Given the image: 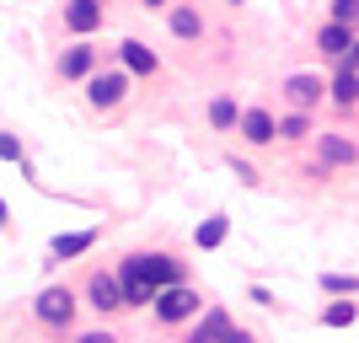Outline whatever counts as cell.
Masks as SVG:
<instances>
[{
  "label": "cell",
  "mask_w": 359,
  "mask_h": 343,
  "mask_svg": "<svg viewBox=\"0 0 359 343\" xmlns=\"http://www.w3.org/2000/svg\"><path fill=\"white\" fill-rule=\"evenodd\" d=\"M0 161H22V140L16 135H0Z\"/></svg>",
  "instance_id": "cb8c5ba5"
},
{
  "label": "cell",
  "mask_w": 359,
  "mask_h": 343,
  "mask_svg": "<svg viewBox=\"0 0 359 343\" xmlns=\"http://www.w3.org/2000/svg\"><path fill=\"white\" fill-rule=\"evenodd\" d=\"M6 215H11V209H6V199H0V225H6Z\"/></svg>",
  "instance_id": "83f0119b"
},
{
  "label": "cell",
  "mask_w": 359,
  "mask_h": 343,
  "mask_svg": "<svg viewBox=\"0 0 359 343\" xmlns=\"http://www.w3.org/2000/svg\"><path fill=\"white\" fill-rule=\"evenodd\" d=\"M145 6H161V0H145Z\"/></svg>",
  "instance_id": "f1b7e54d"
},
{
  "label": "cell",
  "mask_w": 359,
  "mask_h": 343,
  "mask_svg": "<svg viewBox=\"0 0 359 343\" xmlns=\"http://www.w3.org/2000/svg\"><path fill=\"white\" fill-rule=\"evenodd\" d=\"M322 91H327V86H322V75H290V81H285V97L295 102V113L316 107V102H322Z\"/></svg>",
  "instance_id": "8992f818"
},
{
  "label": "cell",
  "mask_w": 359,
  "mask_h": 343,
  "mask_svg": "<svg viewBox=\"0 0 359 343\" xmlns=\"http://www.w3.org/2000/svg\"><path fill=\"white\" fill-rule=\"evenodd\" d=\"M60 70L70 75V81H81V75H91V48H86V43H75V48H65V60H60Z\"/></svg>",
  "instance_id": "4fadbf2b"
},
{
  "label": "cell",
  "mask_w": 359,
  "mask_h": 343,
  "mask_svg": "<svg viewBox=\"0 0 359 343\" xmlns=\"http://www.w3.org/2000/svg\"><path fill=\"white\" fill-rule=\"evenodd\" d=\"M123 91H129V75H91V86H86V97L97 107H113V102H123Z\"/></svg>",
  "instance_id": "52a82bcc"
},
{
  "label": "cell",
  "mask_w": 359,
  "mask_h": 343,
  "mask_svg": "<svg viewBox=\"0 0 359 343\" xmlns=\"http://www.w3.org/2000/svg\"><path fill=\"white\" fill-rule=\"evenodd\" d=\"M332 22H338V27H354L359 22V0H332Z\"/></svg>",
  "instance_id": "44dd1931"
},
{
  "label": "cell",
  "mask_w": 359,
  "mask_h": 343,
  "mask_svg": "<svg viewBox=\"0 0 359 343\" xmlns=\"http://www.w3.org/2000/svg\"><path fill=\"white\" fill-rule=\"evenodd\" d=\"M241 135L252 140V145H269V140L279 135V123H273L263 107H252V113H241Z\"/></svg>",
  "instance_id": "9c48e42d"
},
{
  "label": "cell",
  "mask_w": 359,
  "mask_h": 343,
  "mask_svg": "<svg viewBox=\"0 0 359 343\" xmlns=\"http://www.w3.org/2000/svg\"><path fill=\"white\" fill-rule=\"evenodd\" d=\"M38 316H43L48 328H70V316H75V295H70V290H60V284H48L43 295H38Z\"/></svg>",
  "instance_id": "3957f363"
},
{
  "label": "cell",
  "mask_w": 359,
  "mask_h": 343,
  "mask_svg": "<svg viewBox=\"0 0 359 343\" xmlns=\"http://www.w3.org/2000/svg\"><path fill=\"white\" fill-rule=\"evenodd\" d=\"M118 290H123V306H150V300H156V290H150L145 274H140V257H129L118 269Z\"/></svg>",
  "instance_id": "277c9868"
},
{
  "label": "cell",
  "mask_w": 359,
  "mask_h": 343,
  "mask_svg": "<svg viewBox=\"0 0 359 343\" xmlns=\"http://www.w3.org/2000/svg\"><path fill=\"white\" fill-rule=\"evenodd\" d=\"M332 97H338V102H354V97H359V70H354V65H338V81H332Z\"/></svg>",
  "instance_id": "5bb4252c"
},
{
  "label": "cell",
  "mask_w": 359,
  "mask_h": 343,
  "mask_svg": "<svg viewBox=\"0 0 359 343\" xmlns=\"http://www.w3.org/2000/svg\"><path fill=\"white\" fill-rule=\"evenodd\" d=\"M140 274H145V284L161 295V290H177L182 284V263L177 257H166V253H156V257H140Z\"/></svg>",
  "instance_id": "7a4b0ae2"
},
{
  "label": "cell",
  "mask_w": 359,
  "mask_h": 343,
  "mask_svg": "<svg viewBox=\"0 0 359 343\" xmlns=\"http://www.w3.org/2000/svg\"><path fill=\"white\" fill-rule=\"evenodd\" d=\"M150 306H156V316H161V322H188V316L198 311V295L188 290V284H177V290H161Z\"/></svg>",
  "instance_id": "6da1fadb"
},
{
  "label": "cell",
  "mask_w": 359,
  "mask_h": 343,
  "mask_svg": "<svg viewBox=\"0 0 359 343\" xmlns=\"http://www.w3.org/2000/svg\"><path fill=\"white\" fill-rule=\"evenodd\" d=\"M91 306H97V311H118L123 306L118 274H91Z\"/></svg>",
  "instance_id": "ba28073f"
},
{
  "label": "cell",
  "mask_w": 359,
  "mask_h": 343,
  "mask_svg": "<svg viewBox=\"0 0 359 343\" xmlns=\"http://www.w3.org/2000/svg\"><path fill=\"white\" fill-rule=\"evenodd\" d=\"M118 48H123V65H129L135 75H150V70H156V54H150L140 38H129V43H118Z\"/></svg>",
  "instance_id": "8fae6325"
},
{
  "label": "cell",
  "mask_w": 359,
  "mask_h": 343,
  "mask_svg": "<svg viewBox=\"0 0 359 343\" xmlns=\"http://www.w3.org/2000/svg\"><path fill=\"white\" fill-rule=\"evenodd\" d=\"M348 65H354V70H359V38H354V48H348Z\"/></svg>",
  "instance_id": "4316f807"
},
{
  "label": "cell",
  "mask_w": 359,
  "mask_h": 343,
  "mask_svg": "<svg viewBox=\"0 0 359 343\" xmlns=\"http://www.w3.org/2000/svg\"><path fill=\"white\" fill-rule=\"evenodd\" d=\"M75 343H113V338H107V332H81Z\"/></svg>",
  "instance_id": "484cf974"
},
{
  "label": "cell",
  "mask_w": 359,
  "mask_h": 343,
  "mask_svg": "<svg viewBox=\"0 0 359 343\" xmlns=\"http://www.w3.org/2000/svg\"><path fill=\"white\" fill-rule=\"evenodd\" d=\"M279 135H285V140H300V135H311V123H306V113H290V119L279 123Z\"/></svg>",
  "instance_id": "603a6c76"
},
{
  "label": "cell",
  "mask_w": 359,
  "mask_h": 343,
  "mask_svg": "<svg viewBox=\"0 0 359 343\" xmlns=\"http://www.w3.org/2000/svg\"><path fill=\"white\" fill-rule=\"evenodd\" d=\"M225 332H231V316L210 311V316H204V328H194V343H225Z\"/></svg>",
  "instance_id": "7c38bea8"
},
{
  "label": "cell",
  "mask_w": 359,
  "mask_h": 343,
  "mask_svg": "<svg viewBox=\"0 0 359 343\" xmlns=\"http://www.w3.org/2000/svg\"><path fill=\"white\" fill-rule=\"evenodd\" d=\"M198 27H204V22H198V11H188V6H177V11H172V32H177V38H198Z\"/></svg>",
  "instance_id": "d6986e66"
},
{
  "label": "cell",
  "mask_w": 359,
  "mask_h": 343,
  "mask_svg": "<svg viewBox=\"0 0 359 343\" xmlns=\"http://www.w3.org/2000/svg\"><path fill=\"white\" fill-rule=\"evenodd\" d=\"M322 290H332V295H348V290H359L354 274H322Z\"/></svg>",
  "instance_id": "7402d4cb"
},
{
  "label": "cell",
  "mask_w": 359,
  "mask_h": 343,
  "mask_svg": "<svg viewBox=\"0 0 359 343\" xmlns=\"http://www.w3.org/2000/svg\"><path fill=\"white\" fill-rule=\"evenodd\" d=\"M91 247V231H70V236H54V257H81Z\"/></svg>",
  "instance_id": "e0dca14e"
},
{
  "label": "cell",
  "mask_w": 359,
  "mask_h": 343,
  "mask_svg": "<svg viewBox=\"0 0 359 343\" xmlns=\"http://www.w3.org/2000/svg\"><path fill=\"white\" fill-rule=\"evenodd\" d=\"M359 150H354V140H344V135H322V161H332V166H348Z\"/></svg>",
  "instance_id": "30bf717a"
},
{
  "label": "cell",
  "mask_w": 359,
  "mask_h": 343,
  "mask_svg": "<svg viewBox=\"0 0 359 343\" xmlns=\"http://www.w3.org/2000/svg\"><path fill=\"white\" fill-rule=\"evenodd\" d=\"M322 48H327V54H344V60H348V48H354V32L338 27V22H327V27H322Z\"/></svg>",
  "instance_id": "2e32d148"
},
{
  "label": "cell",
  "mask_w": 359,
  "mask_h": 343,
  "mask_svg": "<svg viewBox=\"0 0 359 343\" xmlns=\"http://www.w3.org/2000/svg\"><path fill=\"white\" fill-rule=\"evenodd\" d=\"M210 123L215 129H231V123H236V102H231V97H215L210 102Z\"/></svg>",
  "instance_id": "ffe728a7"
},
{
  "label": "cell",
  "mask_w": 359,
  "mask_h": 343,
  "mask_svg": "<svg viewBox=\"0 0 359 343\" xmlns=\"http://www.w3.org/2000/svg\"><path fill=\"white\" fill-rule=\"evenodd\" d=\"M97 6H102V0H97Z\"/></svg>",
  "instance_id": "f546056e"
},
{
  "label": "cell",
  "mask_w": 359,
  "mask_h": 343,
  "mask_svg": "<svg viewBox=\"0 0 359 343\" xmlns=\"http://www.w3.org/2000/svg\"><path fill=\"white\" fill-rule=\"evenodd\" d=\"M225 231H231V220H225V215H210V220L198 225V236H194V241L210 253V247H220V241H225Z\"/></svg>",
  "instance_id": "9a60e30c"
},
{
  "label": "cell",
  "mask_w": 359,
  "mask_h": 343,
  "mask_svg": "<svg viewBox=\"0 0 359 343\" xmlns=\"http://www.w3.org/2000/svg\"><path fill=\"white\" fill-rule=\"evenodd\" d=\"M102 16H107V11L97 6V0H70V6H65V27L86 38V32H97V27H102Z\"/></svg>",
  "instance_id": "5b68a950"
},
{
  "label": "cell",
  "mask_w": 359,
  "mask_h": 343,
  "mask_svg": "<svg viewBox=\"0 0 359 343\" xmlns=\"http://www.w3.org/2000/svg\"><path fill=\"white\" fill-rule=\"evenodd\" d=\"M225 343H257V338H252V332H241V328H231V332H225Z\"/></svg>",
  "instance_id": "d4e9b609"
},
{
  "label": "cell",
  "mask_w": 359,
  "mask_h": 343,
  "mask_svg": "<svg viewBox=\"0 0 359 343\" xmlns=\"http://www.w3.org/2000/svg\"><path fill=\"white\" fill-rule=\"evenodd\" d=\"M354 316H359L354 300H332V306H322V322H327V328H348Z\"/></svg>",
  "instance_id": "ac0fdd59"
}]
</instances>
